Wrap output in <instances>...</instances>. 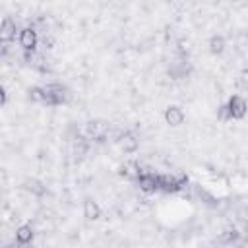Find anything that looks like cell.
<instances>
[{
  "label": "cell",
  "instance_id": "obj_9",
  "mask_svg": "<svg viewBox=\"0 0 248 248\" xmlns=\"http://www.w3.org/2000/svg\"><path fill=\"white\" fill-rule=\"evenodd\" d=\"M118 143L122 147L124 153H134L138 147H140V140L132 134V132H124L120 138H118Z\"/></svg>",
  "mask_w": 248,
  "mask_h": 248
},
{
  "label": "cell",
  "instance_id": "obj_6",
  "mask_svg": "<svg viewBox=\"0 0 248 248\" xmlns=\"http://www.w3.org/2000/svg\"><path fill=\"white\" fill-rule=\"evenodd\" d=\"M140 190L145 192V194H155L159 192V174H153V172H141L140 178L136 180Z\"/></svg>",
  "mask_w": 248,
  "mask_h": 248
},
{
  "label": "cell",
  "instance_id": "obj_7",
  "mask_svg": "<svg viewBox=\"0 0 248 248\" xmlns=\"http://www.w3.org/2000/svg\"><path fill=\"white\" fill-rule=\"evenodd\" d=\"M16 33H17L16 21H14L10 16H6V17L2 19V23H0V41H2V43H10L12 39H16Z\"/></svg>",
  "mask_w": 248,
  "mask_h": 248
},
{
  "label": "cell",
  "instance_id": "obj_13",
  "mask_svg": "<svg viewBox=\"0 0 248 248\" xmlns=\"http://www.w3.org/2000/svg\"><path fill=\"white\" fill-rule=\"evenodd\" d=\"M23 186H25L27 192H31V194H35V196H43V194L46 192V186H45L41 180H37V178H27V180L23 182Z\"/></svg>",
  "mask_w": 248,
  "mask_h": 248
},
{
  "label": "cell",
  "instance_id": "obj_16",
  "mask_svg": "<svg viewBox=\"0 0 248 248\" xmlns=\"http://www.w3.org/2000/svg\"><path fill=\"white\" fill-rule=\"evenodd\" d=\"M217 118H219L221 122L231 120V110H229V105H227V103H225V105H221V107L217 108Z\"/></svg>",
  "mask_w": 248,
  "mask_h": 248
},
{
  "label": "cell",
  "instance_id": "obj_11",
  "mask_svg": "<svg viewBox=\"0 0 248 248\" xmlns=\"http://www.w3.org/2000/svg\"><path fill=\"white\" fill-rule=\"evenodd\" d=\"M83 217H85L87 221H97V219L101 217V207H99V203H97L95 200L87 198V200L83 202Z\"/></svg>",
  "mask_w": 248,
  "mask_h": 248
},
{
  "label": "cell",
  "instance_id": "obj_18",
  "mask_svg": "<svg viewBox=\"0 0 248 248\" xmlns=\"http://www.w3.org/2000/svg\"><path fill=\"white\" fill-rule=\"evenodd\" d=\"M6 101H8V93H6V89L2 87V89H0V103H2V107L6 105Z\"/></svg>",
  "mask_w": 248,
  "mask_h": 248
},
{
  "label": "cell",
  "instance_id": "obj_15",
  "mask_svg": "<svg viewBox=\"0 0 248 248\" xmlns=\"http://www.w3.org/2000/svg\"><path fill=\"white\" fill-rule=\"evenodd\" d=\"M27 97L33 101V103H45V87H39V85H33L27 89Z\"/></svg>",
  "mask_w": 248,
  "mask_h": 248
},
{
  "label": "cell",
  "instance_id": "obj_8",
  "mask_svg": "<svg viewBox=\"0 0 248 248\" xmlns=\"http://www.w3.org/2000/svg\"><path fill=\"white\" fill-rule=\"evenodd\" d=\"M163 118H165V122H167L169 126L176 128V126H180V124L184 122V110H182L180 107H176V105H170V107L165 108Z\"/></svg>",
  "mask_w": 248,
  "mask_h": 248
},
{
  "label": "cell",
  "instance_id": "obj_5",
  "mask_svg": "<svg viewBox=\"0 0 248 248\" xmlns=\"http://www.w3.org/2000/svg\"><path fill=\"white\" fill-rule=\"evenodd\" d=\"M227 105H229V110H231V118H234V120H242L248 114V103L240 95H232L227 101Z\"/></svg>",
  "mask_w": 248,
  "mask_h": 248
},
{
  "label": "cell",
  "instance_id": "obj_2",
  "mask_svg": "<svg viewBox=\"0 0 248 248\" xmlns=\"http://www.w3.org/2000/svg\"><path fill=\"white\" fill-rule=\"evenodd\" d=\"M68 99H70V93L62 83L45 85V105H50V107L64 105V103H68Z\"/></svg>",
  "mask_w": 248,
  "mask_h": 248
},
{
  "label": "cell",
  "instance_id": "obj_17",
  "mask_svg": "<svg viewBox=\"0 0 248 248\" xmlns=\"http://www.w3.org/2000/svg\"><path fill=\"white\" fill-rule=\"evenodd\" d=\"M236 238H238V232H236V231H225V232L221 234V238H219V240H221V242H225V244H229V242H234Z\"/></svg>",
  "mask_w": 248,
  "mask_h": 248
},
{
  "label": "cell",
  "instance_id": "obj_12",
  "mask_svg": "<svg viewBox=\"0 0 248 248\" xmlns=\"http://www.w3.org/2000/svg\"><path fill=\"white\" fill-rule=\"evenodd\" d=\"M16 240H17V244H21V246L29 244V242L33 240V229H31V225H19V227L16 229Z\"/></svg>",
  "mask_w": 248,
  "mask_h": 248
},
{
  "label": "cell",
  "instance_id": "obj_14",
  "mask_svg": "<svg viewBox=\"0 0 248 248\" xmlns=\"http://www.w3.org/2000/svg\"><path fill=\"white\" fill-rule=\"evenodd\" d=\"M207 46H209V52L211 54H221L223 50H225V37L223 35H213L211 39H209V43H207Z\"/></svg>",
  "mask_w": 248,
  "mask_h": 248
},
{
  "label": "cell",
  "instance_id": "obj_3",
  "mask_svg": "<svg viewBox=\"0 0 248 248\" xmlns=\"http://www.w3.org/2000/svg\"><path fill=\"white\" fill-rule=\"evenodd\" d=\"M17 39H19V46L25 50V52H33L39 45V35L33 27H23L19 29L17 33Z\"/></svg>",
  "mask_w": 248,
  "mask_h": 248
},
{
  "label": "cell",
  "instance_id": "obj_1",
  "mask_svg": "<svg viewBox=\"0 0 248 248\" xmlns=\"http://www.w3.org/2000/svg\"><path fill=\"white\" fill-rule=\"evenodd\" d=\"M188 184V176L184 172H170V174H159V192L165 194H176Z\"/></svg>",
  "mask_w": 248,
  "mask_h": 248
},
{
  "label": "cell",
  "instance_id": "obj_4",
  "mask_svg": "<svg viewBox=\"0 0 248 248\" xmlns=\"http://www.w3.org/2000/svg\"><path fill=\"white\" fill-rule=\"evenodd\" d=\"M110 134V124L107 120H91L87 122V136L95 141H103Z\"/></svg>",
  "mask_w": 248,
  "mask_h": 248
},
{
  "label": "cell",
  "instance_id": "obj_10",
  "mask_svg": "<svg viewBox=\"0 0 248 248\" xmlns=\"http://www.w3.org/2000/svg\"><path fill=\"white\" fill-rule=\"evenodd\" d=\"M120 176H124V178H128V180H138L140 178V174H141V170H140V165L136 163V161H126L122 167H120Z\"/></svg>",
  "mask_w": 248,
  "mask_h": 248
}]
</instances>
